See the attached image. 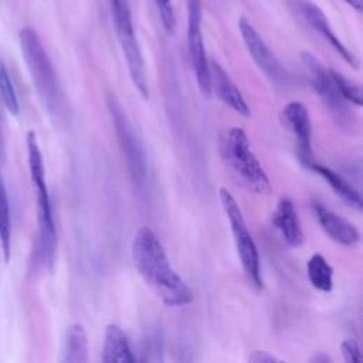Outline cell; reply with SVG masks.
<instances>
[{"mask_svg":"<svg viewBox=\"0 0 363 363\" xmlns=\"http://www.w3.org/2000/svg\"><path fill=\"white\" fill-rule=\"evenodd\" d=\"M135 268L147 286L167 306H183L193 301V292L170 265L157 235L149 227H140L132 241Z\"/></svg>","mask_w":363,"mask_h":363,"instance_id":"cell-1","label":"cell"},{"mask_svg":"<svg viewBox=\"0 0 363 363\" xmlns=\"http://www.w3.org/2000/svg\"><path fill=\"white\" fill-rule=\"evenodd\" d=\"M18 41L24 62L43 106L55 123L62 122L65 116L62 89L38 34L33 28L26 27L18 33Z\"/></svg>","mask_w":363,"mask_h":363,"instance_id":"cell-2","label":"cell"},{"mask_svg":"<svg viewBox=\"0 0 363 363\" xmlns=\"http://www.w3.org/2000/svg\"><path fill=\"white\" fill-rule=\"evenodd\" d=\"M26 145H27L30 177L33 182L34 194H35L40 255L44 264L51 265L54 262L55 252H57V242H58L57 228L54 223L50 193L45 182L44 159H43V153H41L37 136L33 130L27 132Z\"/></svg>","mask_w":363,"mask_h":363,"instance_id":"cell-3","label":"cell"},{"mask_svg":"<svg viewBox=\"0 0 363 363\" xmlns=\"http://www.w3.org/2000/svg\"><path fill=\"white\" fill-rule=\"evenodd\" d=\"M220 150L224 162L245 189L258 194L271 191V182L252 153L244 129H228L221 138Z\"/></svg>","mask_w":363,"mask_h":363,"instance_id":"cell-4","label":"cell"},{"mask_svg":"<svg viewBox=\"0 0 363 363\" xmlns=\"http://www.w3.org/2000/svg\"><path fill=\"white\" fill-rule=\"evenodd\" d=\"M108 6L132 84L143 98H147L149 88L145 71V61L135 34L129 0H108Z\"/></svg>","mask_w":363,"mask_h":363,"instance_id":"cell-5","label":"cell"},{"mask_svg":"<svg viewBox=\"0 0 363 363\" xmlns=\"http://www.w3.org/2000/svg\"><path fill=\"white\" fill-rule=\"evenodd\" d=\"M218 193H220V201H221L223 210L230 223L233 240H234L244 274L252 286H255L257 289H261L262 277H261L259 254L252 240V235L247 227L242 211L238 203L235 201L234 196L225 187H221Z\"/></svg>","mask_w":363,"mask_h":363,"instance_id":"cell-6","label":"cell"},{"mask_svg":"<svg viewBox=\"0 0 363 363\" xmlns=\"http://www.w3.org/2000/svg\"><path fill=\"white\" fill-rule=\"evenodd\" d=\"M106 105L118 135L122 155L125 157L126 166L132 176V180L135 182V184L142 186L146 180V170H147L143 145L139 140L126 112L123 111L122 105L118 102L115 95H109L106 98Z\"/></svg>","mask_w":363,"mask_h":363,"instance_id":"cell-7","label":"cell"},{"mask_svg":"<svg viewBox=\"0 0 363 363\" xmlns=\"http://www.w3.org/2000/svg\"><path fill=\"white\" fill-rule=\"evenodd\" d=\"M187 11V50L190 64L196 75L199 89L204 98L211 95L210 92V72L208 60L204 50L203 34H201V1L186 0Z\"/></svg>","mask_w":363,"mask_h":363,"instance_id":"cell-8","label":"cell"},{"mask_svg":"<svg viewBox=\"0 0 363 363\" xmlns=\"http://www.w3.org/2000/svg\"><path fill=\"white\" fill-rule=\"evenodd\" d=\"M238 30L245 44V48L257 67L272 84H275L277 86H285L289 82V74L281 64V61L275 57V54L269 50L255 27L245 17H241L238 21Z\"/></svg>","mask_w":363,"mask_h":363,"instance_id":"cell-9","label":"cell"},{"mask_svg":"<svg viewBox=\"0 0 363 363\" xmlns=\"http://www.w3.org/2000/svg\"><path fill=\"white\" fill-rule=\"evenodd\" d=\"M292 7L296 14L315 31L318 33L349 65L359 68V61L356 55L340 41L336 33L332 30V26L322 11V9L311 0H292Z\"/></svg>","mask_w":363,"mask_h":363,"instance_id":"cell-10","label":"cell"},{"mask_svg":"<svg viewBox=\"0 0 363 363\" xmlns=\"http://www.w3.org/2000/svg\"><path fill=\"white\" fill-rule=\"evenodd\" d=\"M282 125L295 136L298 143V155L305 167L312 160V126L306 106L299 101H292L281 111Z\"/></svg>","mask_w":363,"mask_h":363,"instance_id":"cell-11","label":"cell"},{"mask_svg":"<svg viewBox=\"0 0 363 363\" xmlns=\"http://www.w3.org/2000/svg\"><path fill=\"white\" fill-rule=\"evenodd\" d=\"M301 61L305 68L306 77L312 88L322 96L325 104L335 112L345 111V99L337 92L336 85L330 75V68L325 67L313 54L303 51L301 54Z\"/></svg>","mask_w":363,"mask_h":363,"instance_id":"cell-12","label":"cell"},{"mask_svg":"<svg viewBox=\"0 0 363 363\" xmlns=\"http://www.w3.org/2000/svg\"><path fill=\"white\" fill-rule=\"evenodd\" d=\"M208 72H210V92H213L223 104L230 106L233 111L242 116L250 115L248 105L231 79V77L225 72V69L214 60L208 61Z\"/></svg>","mask_w":363,"mask_h":363,"instance_id":"cell-13","label":"cell"},{"mask_svg":"<svg viewBox=\"0 0 363 363\" xmlns=\"http://www.w3.org/2000/svg\"><path fill=\"white\" fill-rule=\"evenodd\" d=\"M312 211L323 228V231L336 242L353 247L360 241V233L356 228L354 224H352L349 220L343 218L342 216L333 213L332 210L326 208L323 204L313 201Z\"/></svg>","mask_w":363,"mask_h":363,"instance_id":"cell-14","label":"cell"},{"mask_svg":"<svg viewBox=\"0 0 363 363\" xmlns=\"http://www.w3.org/2000/svg\"><path fill=\"white\" fill-rule=\"evenodd\" d=\"M272 224L288 245L299 247L303 242V231L289 199H279L272 213Z\"/></svg>","mask_w":363,"mask_h":363,"instance_id":"cell-15","label":"cell"},{"mask_svg":"<svg viewBox=\"0 0 363 363\" xmlns=\"http://www.w3.org/2000/svg\"><path fill=\"white\" fill-rule=\"evenodd\" d=\"M101 360L105 363H133L135 362V356L130 350L126 335L115 323H109L105 328Z\"/></svg>","mask_w":363,"mask_h":363,"instance_id":"cell-16","label":"cell"},{"mask_svg":"<svg viewBox=\"0 0 363 363\" xmlns=\"http://www.w3.org/2000/svg\"><path fill=\"white\" fill-rule=\"evenodd\" d=\"M308 169L313 170L315 173H318L319 176H322L326 183L333 189V191L342 199L345 200L350 207L356 208V210H362L363 207V200H362V196L360 193L345 179L342 177L339 173H336L335 170L326 167V166H322V164H318V163H311L308 166Z\"/></svg>","mask_w":363,"mask_h":363,"instance_id":"cell-17","label":"cell"},{"mask_svg":"<svg viewBox=\"0 0 363 363\" xmlns=\"http://www.w3.org/2000/svg\"><path fill=\"white\" fill-rule=\"evenodd\" d=\"M61 362L85 363L89 359L88 337L81 323H72L67 328L62 342Z\"/></svg>","mask_w":363,"mask_h":363,"instance_id":"cell-18","label":"cell"},{"mask_svg":"<svg viewBox=\"0 0 363 363\" xmlns=\"http://www.w3.org/2000/svg\"><path fill=\"white\" fill-rule=\"evenodd\" d=\"M306 274L313 288L330 292L333 288V268L322 254H313L306 264Z\"/></svg>","mask_w":363,"mask_h":363,"instance_id":"cell-19","label":"cell"},{"mask_svg":"<svg viewBox=\"0 0 363 363\" xmlns=\"http://www.w3.org/2000/svg\"><path fill=\"white\" fill-rule=\"evenodd\" d=\"M0 247L6 262L10 261L11 255V216L7 190L0 174Z\"/></svg>","mask_w":363,"mask_h":363,"instance_id":"cell-20","label":"cell"},{"mask_svg":"<svg viewBox=\"0 0 363 363\" xmlns=\"http://www.w3.org/2000/svg\"><path fill=\"white\" fill-rule=\"evenodd\" d=\"M0 96L6 106V109L13 115L17 116L20 113V104L17 98V92L7 69V65L0 60Z\"/></svg>","mask_w":363,"mask_h":363,"instance_id":"cell-21","label":"cell"},{"mask_svg":"<svg viewBox=\"0 0 363 363\" xmlns=\"http://www.w3.org/2000/svg\"><path fill=\"white\" fill-rule=\"evenodd\" d=\"M330 75H332V79L336 85V89L337 92L342 95V98L347 102H352L357 106H362L363 104V96H362V88L354 84L352 79H349L347 77H345L343 74L335 71L330 68Z\"/></svg>","mask_w":363,"mask_h":363,"instance_id":"cell-22","label":"cell"},{"mask_svg":"<svg viewBox=\"0 0 363 363\" xmlns=\"http://www.w3.org/2000/svg\"><path fill=\"white\" fill-rule=\"evenodd\" d=\"M156 10L159 13L160 23L167 34H173L176 28V14L173 7V0H153Z\"/></svg>","mask_w":363,"mask_h":363,"instance_id":"cell-23","label":"cell"},{"mask_svg":"<svg viewBox=\"0 0 363 363\" xmlns=\"http://www.w3.org/2000/svg\"><path fill=\"white\" fill-rule=\"evenodd\" d=\"M340 350H342L345 362H347V363H357V362L363 360L359 345L353 339H345L340 345Z\"/></svg>","mask_w":363,"mask_h":363,"instance_id":"cell-24","label":"cell"},{"mask_svg":"<svg viewBox=\"0 0 363 363\" xmlns=\"http://www.w3.org/2000/svg\"><path fill=\"white\" fill-rule=\"evenodd\" d=\"M248 360L252 362V363H272V362H279V359H278L275 354H272V353H269V352H267V350H255V352H252V354L248 357Z\"/></svg>","mask_w":363,"mask_h":363,"instance_id":"cell-25","label":"cell"},{"mask_svg":"<svg viewBox=\"0 0 363 363\" xmlns=\"http://www.w3.org/2000/svg\"><path fill=\"white\" fill-rule=\"evenodd\" d=\"M311 363H329L330 362V357L325 353V352H318L315 353L311 359H309Z\"/></svg>","mask_w":363,"mask_h":363,"instance_id":"cell-26","label":"cell"},{"mask_svg":"<svg viewBox=\"0 0 363 363\" xmlns=\"http://www.w3.org/2000/svg\"><path fill=\"white\" fill-rule=\"evenodd\" d=\"M347 6H350L352 9H354L357 13L362 11V0H343Z\"/></svg>","mask_w":363,"mask_h":363,"instance_id":"cell-27","label":"cell"}]
</instances>
